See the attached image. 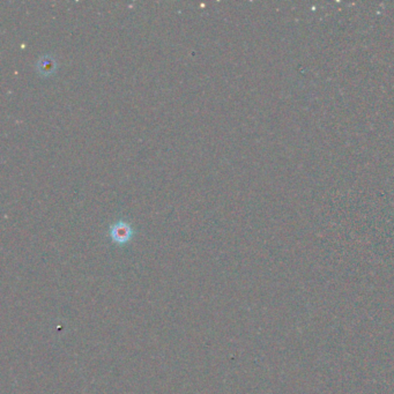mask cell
I'll list each match as a JSON object with an SVG mask.
<instances>
[{"mask_svg":"<svg viewBox=\"0 0 394 394\" xmlns=\"http://www.w3.org/2000/svg\"><path fill=\"white\" fill-rule=\"evenodd\" d=\"M111 234L112 237H114L117 242H126L128 241V238L131 237L132 230L128 224L118 222L112 227Z\"/></svg>","mask_w":394,"mask_h":394,"instance_id":"obj_1","label":"cell"},{"mask_svg":"<svg viewBox=\"0 0 394 394\" xmlns=\"http://www.w3.org/2000/svg\"><path fill=\"white\" fill-rule=\"evenodd\" d=\"M54 67H55V61H52L51 58H49V57L42 58L41 61H38L39 72L44 73V74H45V73H50Z\"/></svg>","mask_w":394,"mask_h":394,"instance_id":"obj_2","label":"cell"}]
</instances>
